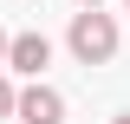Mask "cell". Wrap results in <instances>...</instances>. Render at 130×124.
Returning <instances> with one entry per match:
<instances>
[{
    "mask_svg": "<svg viewBox=\"0 0 130 124\" xmlns=\"http://www.w3.org/2000/svg\"><path fill=\"white\" fill-rule=\"evenodd\" d=\"M72 52H78L85 65H104L117 52V26H111V13H98V7H85V13H72Z\"/></svg>",
    "mask_w": 130,
    "mask_h": 124,
    "instance_id": "cell-1",
    "label": "cell"
},
{
    "mask_svg": "<svg viewBox=\"0 0 130 124\" xmlns=\"http://www.w3.org/2000/svg\"><path fill=\"white\" fill-rule=\"evenodd\" d=\"M7 65L26 72V78H39V72L52 65V39H46V33H20V39H7Z\"/></svg>",
    "mask_w": 130,
    "mask_h": 124,
    "instance_id": "cell-2",
    "label": "cell"
},
{
    "mask_svg": "<svg viewBox=\"0 0 130 124\" xmlns=\"http://www.w3.org/2000/svg\"><path fill=\"white\" fill-rule=\"evenodd\" d=\"M13 111H20V124H65V98L52 85H26Z\"/></svg>",
    "mask_w": 130,
    "mask_h": 124,
    "instance_id": "cell-3",
    "label": "cell"
},
{
    "mask_svg": "<svg viewBox=\"0 0 130 124\" xmlns=\"http://www.w3.org/2000/svg\"><path fill=\"white\" fill-rule=\"evenodd\" d=\"M20 105V92H13V85H7V78H0V118H7V111H13Z\"/></svg>",
    "mask_w": 130,
    "mask_h": 124,
    "instance_id": "cell-4",
    "label": "cell"
},
{
    "mask_svg": "<svg viewBox=\"0 0 130 124\" xmlns=\"http://www.w3.org/2000/svg\"><path fill=\"white\" fill-rule=\"evenodd\" d=\"M0 65H7V33H0Z\"/></svg>",
    "mask_w": 130,
    "mask_h": 124,
    "instance_id": "cell-5",
    "label": "cell"
},
{
    "mask_svg": "<svg viewBox=\"0 0 130 124\" xmlns=\"http://www.w3.org/2000/svg\"><path fill=\"white\" fill-rule=\"evenodd\" d=\"M78 7H104V0H78Z\"/></svg>",
    "mask_w": 130,
    "mask_h": 124,
    "instance_id": "cell-6",
    "label": "cell"
},
{
    "mask_svg": "<svg viewBox=\"0 0 130 124\" xmlns=\"http://www.w3.org/2000/svg\"><path fill=\"white\" fill-rule=\"evenodd\" d=\"M111 124H130V111H124V118H111Z\"/></svg>",
    "mask_w": 130,
    "mask_h": 124,
    "instance_id": "cell-7",
    "label": "cell"
},
{
    "mask_svg": "<svg viewBox=\"0 0 130 124\" xmlns=\"http://www.w3.org/2000/svg\"><path fill=\"white\" fill-rule=\"evenodd\" d=\"M124 7H130V0H124Z\"/></svg>",
    "mask_w": 130,
    "mask_h": 124,
    "instance_id": "cell-8",
    "label": "cell"
}]
</instances>
